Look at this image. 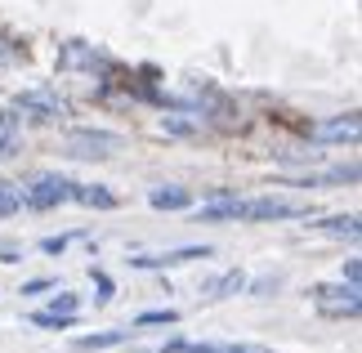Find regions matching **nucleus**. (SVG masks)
Instances as JSON below:
<instances>
[{
	"label": "nucleus",
	"mask_w": 362,
	"mask_h": 353,
	"mask_svg": "<svg viewBox=\"0 0 362 353\" xmlns=\"http://www.w3.org/2000/svg\"><path fill=\"white\" fill-rule=\"evenodd\" d=\"M121 148V134L112 130H72L67 134V157L76 161H103Z\"/></svg>",
	"instance_id": "nucleus-1"
},
{
	"label": "nucleus",
	"mask_w": 362,
	"mask_h": 353,
	"mask_svg": "<svg viewBox=\"0 0 362 353\" xmlns=\"http://www.w3.org/2000/svg\"><path fill=\"white\" fill-rule=\"evenodd\" d=\"M23 197V206H32V210H54V206H63V202H72V179H63V175H40L27 183V192Z\"/></svg>",
	"instance_id": "nucleus-2"
},
{
	"label": "nucleus",
	"mask_w": 362,
	"mask_h": 353,
	"mask_svg": "<svg viewBox=\"0 0 362 353\" xmlns=\"http://www.w3.org/2000/svg\"><path fill=\"white\" fill-rule=\"evenodd\" d=\"M313 304H317V313L322 318H358V287H317L313 291Z\"/></svg>",
	"instance_id": "nucleus-3"
},
{
	"label": "nucleus",
	"mask_w": 362,
	"mask_h": 353,
	"mask_svg": "<svg viewBox=\"0 0 362 353\" xmlns=\"http://www.w3.org/2000/svg\"><path fill=\"white\" fill-rule=\"evenodd\" d=\"M13 108H18V112H27L32 121H59V117H67V103L59 98V90H45V86H36V90H23Z\"/></svg>",
	"instance_id": "nucleus-4"
},
{
	"label": "nucleus",
	"mask_w": 362,
	"mask_h": 353,
	"mask_svg": "<svg viewBox=\"0 0 362 353\" xmlns=\"http://www.w3.org/2000/svg\"><path fill=\"white\" fill-rule=\"evenodd\" d=\"M296 215H309V210L286 202V197H246V202H238V219H296Z\"/></svg>",
	"instance_id": "nucleus-5"
},
{
	"label": "nucleus",
	"mask_w": 362,
	"mask_h": 353,
	"mask_svg": "<svg viewBox=\"0 0 362 353\" xmlns=\"http://www.w3.org/2000/svg\"><path fill=\"white\" fill-rule=\"evenodd\" d=\"M188 260H211V246H179V250H165V255H139L130 264L134 268H175V264H188Z\"/></svg>",
	"instance_id": "nucleus-6"
},
{
	"label": "nucleus",
	"mask_w": 362,
	"mask_h": 353,
	"mask_svg": "<svg viewBox=\"0 0 362 353\" xmlns=\"http://www.w3.org/2000/svg\"><path fill=\"white\" fill-rule=\"evenodd\" d=\"M317 144H358V117L349 112V117H336V121H322L309 130Z\"/></svg>",
	"instance_id": "nucleus-7"
},
{
	"label": "nucleus",
	"mask_w": 362,
	"mask_h": 353,
	"mask_svg": "<svg viewBox=\"0 0 362 353\" xmlns=\"http://www.w3.org/2000/svg\"><path fill=\"white\" fill-rule=\"evenodd\" d=\"M242 287H246V273H242V268H228V273H219V277L206 282L202 295H206V300H228V295H238Z\"/></svg>",
	"instance_id": "nucleus-8"
},
{
	"label": "nucleus",
	"mask_w": 362,
	"mask_h": 353,
	"mask_svg": "<svg viewBox=\"0 0 362 353\" xmlns=\"http://www.w3.org/2000/svg\"><path fill=\"white\" fill-rule=\"evenodd\" d=\"M72 202L94 210H117V192H107L103 183H72Z\"/></svg>",
	"instance_id": "nucleus-9"
},
{
	"label": "nucleus",
	"mask_w": 362,
	"mask_h": 353,
	"mask_svg": "<svg viewBox=\"0 0 362 353\" xmlns=\"http://www.w3.org/2000/svg\"><path fill=\"white\" fill-rule=\"evenodd\" d=\"M238 202H242V197L215 192L211 202H202V210H197V219H206V224H219V219H238Z\"/></svg>",
	"instance_id": "nucleus-10"
},
{
	"label": "nucleus",
	"mask_w": 362,
	"mask_h": 353,
	"mask_svg": "<svg viewBox=\"0 0 362 353\" xmlns=\"http://www.w3.org/2000/svg\"><path fill=\"white\" fill-rule=\"evenodd\" d=\"M148 202L157 206V210H188V206H192V197H188V188L161 183V188H152V192H148Z\"/></svg>",
	"instance_id": "nucleus-11"
},
{
	"label": "nucleus",
	"mask_w": 362,
	"mask_h": 353,
	"mask_svg": "<svg viewBox=\"0 0 362 353\" xmlns=\"http://www.w3.org/2000/svg\"><path fill=\"white\" fill-rule=\"evenodd\" d=\"M139 331L130 327H121V331H99V335H81L76 349H112V345H125V340H134Z\"/></svg>",
	"instance_id": "nucleus-12"
},
{
	"label": "nucleus",
	"mask_w": 362,
	"mask_h": 353,
	"mask_svg": "<svg viewBox=\"0 0 362 353\" xmlns=\"http://www.w3.org/2000/svg\"><path fill=\"white\" fill-rule=\"evenodd\" d=\"M13 144H18V117L9 108H0V157H9Z\"/></svg>",
	"instance_id": "nucleus-13"
},
{
	"label": "nucleus",
	"mask_w": 362,
	"mask_h": 353,
	"mask_svg": "<svg viewBox=\"0 0 362 353\" xmlns=\"http://www.w3.org/2000/svg\"><path fill=\"white\" fill-rule=\"evenodd\" d=\"M317 228L331 233V237H349V242H358V219L354 215H331V219L317 224Z\"/></svg>",
	"instance_id": "nucleus-14"
},
{
	"label": "nucleus",
	"mask_w": 362,
	"mask_h": 353,
	"mask_svg": "<svg viewBox=\"0 0 362 353\" xmlns=\"http://www.w3.org/2000/svg\"><path fill=\"white\" fill-rule=\"evenodd\" d=\"M188 353H269V349H255V345H179Z\"/></svg>",
	"instance_id": "nucleus-15"
},
{
	"label": "nucleus",
	"mask_w": 362,
	"mask_h": 353,
	"mask_svg": "<svg viewBox=\"0 0 362 353\" xmlns=\"http://www.w3.org/2000/svg\"><path fill=\"white\" fill-rule=\"evenodd\" d=\"M175 322H179L175 308H157V313H139L134 327H175Z\"/></svg>",
	"instance_id": "nucleus-16"
},
{
	"label": "nucleus",
	"mask_w": 362,
	"mask_h": 353,
	"mask_svg": "<svg viewBox=\"0 0 362 353\" xmlns=\"http://www.w3.org/2000/svg\"><path fill=\"white\" fill-rule=\"evenodd\" d=\"M18 210H23V197H18V188H9V183H0V219L18 215Z\"/></svg>",
	"instance_id": "nucleus-17"
},
{
	"label": "nucleus",
	"mask_w": 362,
	"mask_h": 353,
	"mask_svg": "<svg viewBox=\"0 0 362 353\" xmlns=\"http://www.w3.org/2000/svg\"><path fill=\"white\" fill-rule=\"evenodd\" d=\"M45 313H76V295H59V300H54Z\"/></svg>",
	"instance_id": "nucleus-18"
},
{
	"label": "nucleus",
	"mask_w": 362,
	"mask_h": 353,
	"mask_svg": "<svg viewBox=\"0 0 362 353\" xmlns=\"http://www.w3.org/2000/svg\"><path fill=\"white\" fill-rule=\"evenodd\" d=\"M67 242H72V237H45L40 250H45V255H59V250H67Z\"/></svg>",
	"instance_id": "nucleus-19"
},
{
	"label": "nucleus",
	"mask_w": 362,
	"mask_h": 353,
	"mask_svg": "<svg viewBox=\"0 0 362 353\" xmlns=\"http://www.w3.org/2000/svg\"><path fill=\"white\" fill-rule=\"evenodd\" d=\"M94 287H99V300H107V295H112V277H107V273H94Z\"/></svg>",
	"instance_id": "nucleus-20"
},
{
	"label": "nucleus",
	"mask_w": 362,
	"mask_h": 353,
	"mask_svg": "<svg viewBox=\"0 0 362 353\" xmlns=\"http://www.w3.org/2000/svg\"><path fill=\"white\" fill-rule=\"evenodd\" d=\"M49 287H54L49 277H36V282H27V287H23V295H40V291H49Z\"/></svg>",
	"instance_id": "nucleus-21"
},
{
	"label": "nucleus",
	"mask_w": 362,
	"mask_h": 353,
	"mask_svg": "<svg viewBox=\"0 0 362 353\" xmlns=\"http://www.w3.org/2000/svg\"><path fill=\"white\" fill-rule=\"evenodd\" d=\"M358 277H362V268H358V260H349V264H344V282L358 287Z\"/></svg>",
	"instance_id": "nucleus-22"
},
{
	"label": "nucleus",
	"mask_w": 362,
	"mask_h": 353,
	"mask_svg": "<svg viewBox=\"0 0 362 353\" xmlns=\"http://www.w3.org/2000/svg\"><path fill=\"white\" fill-rule=\"evenodd\" d=\"M0 59H9V54H0Z\"/></svg>",
	"instance_id": "nucleus-23"
}]
</instances>
